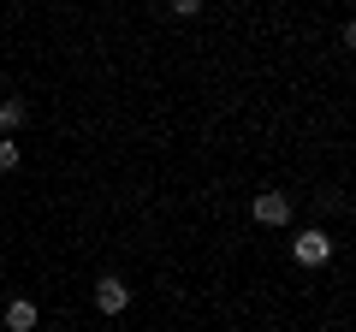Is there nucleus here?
<instances>
[{
	"mask_svg": "<svg viewBox=\"0 0 356 332\" xmlns=\"http://www.w3.org/2000/svg\"><path fill=\"white\" fill-rule=\"evenodd\" d=\"M30 119V101H18V95H6V101H0V131H18Z\"/></svg>",
	"mask_w": 356,
	"mask_h": 332,
	"instance_id": "obj_5",
	"label": "nucleus"
},
{
	"mask_svg": "<svg viewBox=\"0 0 356 332\" xmlns=\"http://www.w3.org/2000/svg\"><path fill=\"white\" fill-rule=\"evenodd\" d=\"M0 83H6V77H0Z\"/></svg>",
	"mask_w": 356,
	"mask_h": 332,
	"instance_id": "obj_8",
	"label": "nucleus"
},
{
	"mask_svg": "<svg viewBox=\"0 0 356 332\" xmlns=\"http://www.w3.org/2000/svg\"><path fill=\"white\" fill-rule=\"evenodd\" d=\"M172 13L178 18H196V13H202V0H172Z\"/></svg>",
	"mask_w": 356,
	"mask_h": 332,
	"instance_id": "obj_7",
	"label": "nucleus"
},
{
	"mask_svg": "<svg viewBox=\"0 0 356 332\" xmlns=\"http://www.w3.org/2000/svg\"><path fill=\"white\" fill-rule=\"evenodd\" d=\"M6 332H36V303H30V297L6 303Z\"/></svg>",
	"mask_w": 356,
	"mask_h": 332,
	"instance_id": "obj_4",
	"label": "nucleus"
},
{
	"mask_svg": "<svg viewBox=\"0 0 356 332\" xmlns=\"http://www.w3.org/2000/svg\"><path fill=\"white\" fill-rule=\"evenodd\" d=\"M291 256L297 261H303V267H327V261H332V238H327V231H297V243H291Z\"/></svg>",
	"mask_w": 356,
	"mask_h": 332,
	"instance_id": "obj_1",
	"label": "nucleus"
},
{
	"mask_svg": "<svg viewBox=\"0 0 356 332\" xmlns=\"http://www.w3.org/2000/svg\"><path fill=\"white\" fill-rule=\"evenodd\" d=\"M95 308H102V315H125V308H131V285L113 279V273L95 279Z\"/></svg>",
	"mask_w": 356,
	"mask_h": 332,
	"instance_id": "obj_3",
	"label": "nucleus"
},
{
	"mask_svg": "<svg viewBox=\"0 0 356 332\" xmlns=\"http://www.w3.org/2000/svg\"><path fill=\"white\" fill-rule=\"evenodd\" d=\"M250 214L261 219V226H273V231H280L285 219H291V196H285V190H255V202H250Z\"/></svg>",
	"mask_w": 356,
	"mask_h": 332,
	"instance_id": "obj_2",
	"label": "nucleus"
},
{
	"mask_svg": "<svg viewBox=\"0 0 356 332\" xmlns=\"http://www.w3.org/2000/svg\"><path fill=\"white\" fill-rule=\"evenodd\" d=\"M18 160H24V154H18V142H0V172H18Z\"/></svg>",
	"mask_w": 356,
	"mask_h": 332,
	"instance_id": "obj_6",
	"label": "nucleus"
}]
</instances>
